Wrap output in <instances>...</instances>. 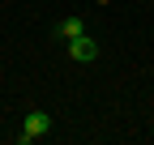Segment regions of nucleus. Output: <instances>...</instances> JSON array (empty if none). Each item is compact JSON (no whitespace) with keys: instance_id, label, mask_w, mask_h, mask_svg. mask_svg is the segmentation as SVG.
Masks as SVG:
<instances>
[{"instance_id":"f257e3e1","label":"nucleus","mask_w":154,"mask_h":145,"mask_svg":"<svg viewBox=\"0 0 154 145\" xmlns=\"http://www.w3.org/2000/svg\"><path fill=\"white\" fill-rule=\"evenodd\" d=\"M69 56L77 64H90V60H99V43H94L90 34H77V39H69Z\"/></svg>"},{"instance_id":"f03ea898","label":"nucleus","mask_w":154,"mask_h":145,"mask_svg":"<svg viewBox=\"0 0 154 145\" xmlns=\"http://www.w3.org/2000/svg\"><path fill=\"white\" fill-rule=\"evenodd\" d=\"M47 128H51L47 111H26V120H22V141H38Z\"/></svg>"},{"instance_id":"20e7f679","label":"nucleus","mask_w":154,"mask_h":145,"mask_svg":"<svg viewBox=\"0 0 154 145\" xmlns=\"http://www.w3.org/2000/svg\"><path fill=\"white\" fill-rule=\"evenodd\" d=\"M94 4H107V0H94Z\"/></svg>"},{"instance_id":"7ed1b4c3","label":"nucleus","mask_w":154,"mask_h":145,"mask_svg":"<svg viewBox=\"0 0 154 145\" xmlns=\"http://www.w3.org/2000/svg\"><path fill=\"white\" fill-rule=\"evenodd\" d=\"M77 34H86L82 17H64V22H60V39H77Z\"/></svg>"}]
</instances>
